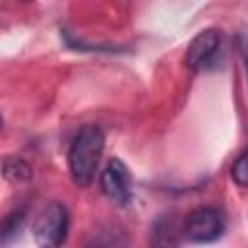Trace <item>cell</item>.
<instances>
[{"mask_svg":"<svg viewBox=\"0 0 248 248\" xmlns=\"http://www.w3.org/2000/svg\"><path fill=\"white\" fill-rule=\"evenodd\" d=\"M219 45H221V37H219V31L217 29H211L209 27V29L200 31L190 41V45L186 48L184 64L190 70H194V72L207 68L213 62V58H215V54L219 50Z\"/></svg>","mask_w":248,"mask_h":248,"instance_id":"5","label":"cell"},{"mask_svg":"<svg viewBox=\"0 0 248 248\" xmlns=\"http://www.w3.org/2000/svg\"><path fill=\"white\" fill-rule=\"evenodd\" d=\"M60 37L64 39L66 46L79 50V52H124L126 48L120 45H91V43H83L81 39H76L68 29H60Z\"/></svg>","mask_w":248,"mask_h":248,"instance_id":"7","label":"cell"},{"mask_svg":"<svg viewBox=\"0 0 248 248\" xmlns=\"http://www.w3.org/2000/svg\"><path fill=\"white\" fill-rule=\"evenodd\" d=\"M70 213L64 203L50 202L46 203L33 221V238L43 248H56L68 236Z\"/></svg>","mask_w":248,"mask_h":248,"instance_id":"2","label":"cell"},{"mask_svg":"<svg viewBox=\"0 0 248 248\" xmlns=\"http://www.w3.org/2000/svg\"><path fill=\"white\" fill-rule=\"evenodd\" d=\"M238 48H240V56H242V62L246 68V79H248V39L246 37L238 39Z\"/></svg>","mask_w":248,"mask_h":248,"instance_id":"10","label":"cell"},{"mask_svg":"<svg viewBox=\"0 0 248 248\" xmlns=\"http://www.w3.org/2000/svg\"><path fill=\"white\" fill-rule=\"evenodd\" d=\"M225 231V219L215 207L203 205L192 209L182 223V238L194 244H205L217 240Z\"/></svg>","mask_w":248,"mask_h":248,"instance_id":"3","label":"cell"},{"mask_svg":"<svg viewBox=\"0 0 248 248\" xmlns=\"http://www.w3.org/2000/svg\"><path fill=\"white\" fill-rule=\"evenodd\" d=\"M101 190L108 200H112L118 205L130 203V200H132V174L120 159L112 157L105 165V169L101 172Z\"/></svg>","mask_w":248,"mask_h":248,"instance_id":"4","label":"cell"},{"mask_svg":"<svg viewBox=\"0 0 248 248\" xmlns=\"http://www.w3.org/2000/svg\"><path fill=\"white\" fill-rule=\"evenodd\" d=\"M25 2H29V0H25Z\"/></svg>","mask_w":248,"mask_h":248,"instance_id":"11","label":"cell"},{"mask_svg":"<svg viewBox=\"0 0 248 248\" xmlns=\"http://www.w3.org/2000/svg\"><path fill=\"white\" fill-rule=\"evenodd\" d=\"M23 221H25V211L23 209H16V211H12L10 215L4 217V221H2V242L4 244H8L10 238H14L21 231Z\"/></svg>","mask_w":248,"mask_h":248,"instance_id":"8","label":"cell"},{"mask_svg":"<svg viewBox=\"0 0 248 248\" xmlns=\"http://www.w3.org/2000/svg\"><path fill=\"white\" fill-rule=\"evenodd\" d=\"M105 147V136L97 126H83L70 143L68 149V170L78 186H89L95 178L101 155Z\"/></svg>","mask_w":248,"mask_h":248,"instance_id":"1","label":"cell"},{"mask_svg":"<svg viewBox=\"0 0 248 248\" xmlns=\"http://www.w3.org/2000/svg\"><path fill=\"white\" fill-rule=\"evenodd\" d=\"M2 174L10 182H27L31 180V167L25 159L17 155H8L2 163Z\"/></svg>","mask_w":248,"mask_h":248,"instance_id":"6","label":"cell"},{"mask_svg":"<svg viewBox=\"0 0 248 248\" xmlns=\"http://www.w3.org/2000/svg\"><path fill=\"white\" fill-rule=\"evenodd\" d=\"M231 178L236 186L248 188V149H244L231 167Z\"/></svg>","mask_w":248,"mask_h":248,"instance_id":"9","label":"cell"}]
</instances>
